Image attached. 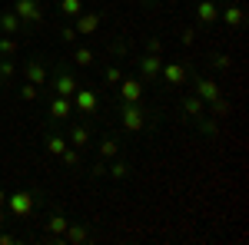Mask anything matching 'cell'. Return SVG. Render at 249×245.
I'll use <instances>...</instances> for the list:
<instances>
[{"mask_svg": "<svg viewBox=\"0 0 249 245\" xmlns=\"http://www.w3.org/2000/svg\"><path fill=\"white\" fill-rule=\"evenodd\" d=\"M150 110H143L140 103H120V126L123 132H143L150 126Z\"/></svg>", "mask_w": 249, "mask_h": 245, "instance_id": "6da1fadb", "label": "cell"}, {"mask_svg": "<svg viewBox=\"0 0 249 245\" xmlns=\"http://www.w3.org/2000/svg\"><path fill=\"white\" fill-rule=\"evenodd\" d=\"M156 80H163V86H170V90H183V86L190 83V63H183V60L166 63V60H163V66H160V76H156Z\"/></svg>", "mask_w": 249, "mask_h": 245, "instance_id": "7a4b0ae2", "label": "cell"}, {"mask_svg": "<svg viewBox=\"0 0 249 245\" xmlns=\"http://www.w3.org/2000/svg\"><path fill=\"white\" fill-rule=\"evenodd\" d=\"M47 83H50L53 96H67V99L77 93V86H80V80L70 73V66H67V63H57V70H53V76H50Z\"/></svg>", "mask_w": 249, "mask_h": 245, "instance_id": "3957f363", "label": "cell"}, {"mask_svg": "<svg viewBox=\"0 0 249 245\" xmlns=\"http://www.w3.org/2000/svg\"><path fill=\"white\" fill-rule=\"evenodd\" d=\"M7 212L10 215H17V219H27V215H34V206H37V192H27V189H20L14 196H7Z\"/></svg>", "mask_w": 249, "mask_h": 245, "instance_id": "277c9868", "label": "cell"}, {"mask_svg": "<svg viewBox=\"0 0 249 245\" xmlns=\"http://www.w3.org/2000/svg\"><path fill=\"white\" fill-rule=\"evenodd\" d=\"M14 14L23 27H40L43 23V3L40 0H14Z\"/></svg>", "mask_w": 249, "mask_h": 245, "instance_id": "5b68a950", "label": "cell"}, {"mask_svg": "<svg viewBox=\"0 0 249 245\" xmlns=\"http://www.w3.org/2000/svg\"><path fill=\"white\" fill-rule=\"evenodd\" d=\"M70 103H73V113L77 116L90 119V116L96 113V106H100V96H96V90H83V86H77V93L70 96Z\"/></svg>", "mask_w": 249, "mask_h": 245, "instance_id": "8992f818", "label": "cell"}, {"mask_svg": "<svg viewBox=\"0 0 249 245\" xmlns=\"http://www.w3.org/2000/svg\"><path fill=\"white\" fill-rule=\"evenodd\" d=\"M67 143H70V146H77V149H87V146H93V126H90V123L80 116V123H70Z\"/></svg>", "mask_w": 249, "mask_h": 245, "instance_id": "52a82bcc", "label": "cell"}, {"mask_svg": "<svg viewBox=\"0 0 249 245\" xmlns=\"http://www.w3.org/2000/svg\"><path fill=\"white\" fill-rule=\"evenodd\" d=\"M190 80H193V93L199 96L203 103H210V99H216V96L223 93V90H219V83L210 80V76H203V73H193V70H190Z\"/></svg>", "mask_w": 249, "mask_h": 245, "instance_id": "ba28073f", "label": "cell"}, {"mask_svg": "<svg viewBox=\"0 0 249 245\" xmlns=\"http://www.w3.org/2000/svg\"><path fill=\"white\" fill-rule=\"evenodd\" d=\"M100 23H103V14L100 10H80L77 17H73V30H77L80 37H90L100 30Z\"/></svg>", "mask_w": 249, "mask_h": 245, "instance_id": "9c48e42d", "label": "cell"}, {"mask_svg": "<svg viewBox=\"0 0 249 245\" xmlns=\"http://www.w3.org/2000/svg\"><path fill=\"white\" fill-rule=\"evenodd\" d=\"M219 20H223L230 30H243V23H246V10L239 7V0L219 3Z\"/></svg>", "mask_w": 249, "mask_h": 245, "instance_id": "30bf717a", "label": "cell"}, {"mask_svg": "<svg viewBox=\"0 0 249 245\" xmlns=\"http://www.w3.org/2000/svg\"><path fill=\"white\" fill-rule=\"evenodd\" d=\"M23 76H27V83H34V86H47L50 70H47V63H43L40 57H34V60L23 63Z\"/></svg>", "mask_w": 249, "mask_h": 245, "instance_id": "8fae6325", "label": "cell"}, {"mask_svg": "<svg viewBox=\"0 0 249 245\" xmlns=\"http://www.w3.org/2000/svg\"><path fill=\"white\" fill-rule=\"evenodd\" d=\"M179 113H183L186 123H196L199 116H206V103H203L196 93H186L183 99H179Z\"/></svg>", "mask_w": 249, "mask_h": 245, "instance_id": "7c38bea8", "label": "cell"}, {"mask_svg": "<svg viewBox=\"0 0 249 245\" xmlns=\"http://www.w3.org/2000/svg\"><path fill=\"white\" fill-rule=\"evenodd\" d=\"M93 239V226L90 222H70L67 226V232L60 235V242H70V245H83Z\"/></svg>", "mask_w": 249, "mask_h": 245, "instance_id": "4fadbf2b", "label": "cell"}, {"mask_svg": "<svg viewBox=\"0 0 249 245\" xmlns=\"http://www.w3.org/2000/svg\"><path fill=\"white\" fill-rule=\"evenodd\" d=\"M116 86H120V103H140L143 99V80H136V76H123Z\"/></svg>", "mask_w": 249, "mask_h": 245, "instance_id": "5bb4252c", "label": "cell"}, {"mask_svg": "<svg viewBox=\"0 0 249 245\" xmlns=\"http://www.w3.org/2000/svg\"><path fill=\"white\" fill-rule=\"evenodd\" d=\"M136 66H140V80H143V83H153L156 76H160V66H163V57H160V53H143Z\"/></svg>", "mask_w": 249, "mask_h": 245, "instance_id": "9a60e30c", "label": "cell"}, {"mask_svg": "<svg viewBox=\"0 0 249 245\" xmlns=\"http://www.w3.org/2000/svg\"><path fill=\"white\" fill-rule=\"evenodd\" d=\"M47 113H50V119H53V123H67V119L73 116V103H70L67 96H50Z\"/></svg>", "mask_w": 249, "mask_h": 245, "instance_id": "2e32d148", "label": "cell"}, {"mask_svg": "<svg viewBox=\"0 0 249 245\" xmlns=\"http://www.w3.org/2000/svg\"><path fill=\"white\" fill-rule=\"evenodd\" d=\"M219 20V3L216 0H199L196 3V27H213Z\"/></svg>", "mask_w": 249, "mask_h": 245, "instance_id": "e0dca14e", "label": "cell"}, {"mask_svg": "<svg viewBox=\"0 0 249 245\" xmlns=\"http://www.w3.org/2000/svg\"><path fill=\"white\" fill-rule=\"evenodd\" d=\"M67 226H70V219H67L63 212H50V215L43 219V232H47L50 239H57V242H60V235L67 232Z\"/></svg>", "mask_w": 249, "mask_h": 245, "instance_id": "ac0fdd59", "label": "cell"}, {"mask_svg": "<svg viewBox=\"0 0 249 245\" xmlns=\"http://www.w3.org/2000/svg\"><path fill=\"white\" fill-rule=\"evenodd\" d=\"M116 156H120V139H116L113 132H107V136L96 143V159H107V163H110Z\"/></svg>", "mask_w": 249, "mask_h": 245, "instance_id": "d6986e66", "label": "cell"}, {"mask_svg": "<svg viewBox=\"0 0 249 245\" xmlns=\"http://www.w3.org/2000/svg\"><path fill=\"white\" fill-rule=\"evenodd\" d=\"M130 172H133V166H130L126 159H110V163H107V179H113V182L130 179Z\"/></svg>", "mask_w": 249, "mask_h": 245, "instance_id": "ffe728a7", "label": "cell"}, {"mask_svg": "<svg viewBox=\"0 0 249 245\" xmlns=\"http://www.w3.org/2000/svg\"><path fill=\"white\" fill-rule=\"evenodd\" d=\"M20 27H23V23H20V17L14 14V7H10V10H0V33H7V37H17Z\"/></svg>", "mask_w": 249, "mask_h": 245, "instance_id": "44dd1931", "label": "cell"}, {"mask_svg": "<svg viewBox=\"0 0 249 245\" xmlns=\"http://www.w3.org/2000/svg\"><path fill=\"white\" fill-rule=\"evenodd\" d=\"M43 146H47V152H50V156H60V152L67 149V146H70V143H67V136H63V132H47V136H43Z\"/></svg>", "mask_w": 249, "mask_h": 245, "instance_id": "7402d4cb", "label": "cell"}, {"mask_svg": "<svg viewBox=\"0 0 249 245\" xmlns=\"http://www.w3.org/2000/svg\"><path fill=\"white\" fill-rule=\"evenodd\" d=\"M193 126H196V132H199V136H206V139H216V136H219V126H216V119H213L210 113L199 116Z\"/></svg>", "mask_w": 249, "mask_h": 245, "instance_id": "603a6c76", "label": "cell"}, {"mask_svg": "<svg viewBox=\"0 0 249 245\" xmlns=\"http://www.w3.org/2000/svg\"><path fill=\"white\" fill-rule=\"evenodd\" d=\"M70 60H73L77 66H93V63H96V50H93V47H77Z\"/></svg>", "mask_w": 249, "mask_h": 245, "instance_id": "cb8c5ba5", "label": "cell"}, {"mask_svg": "<svg viewBox=\"0 0 249 245\" xmlns=\"http://www.w3.org/2000/svg\"><path fill=\"white\" fill-rule=\"evenodd\" d=\"M206 113H210L213 119H219V116H226V113H230V99H226V96L219 93L216 99H210V103H206Z\"/></svg>", "mask_w": 249, "mask_h": 245, "instance_id": "d4e9b609", "label": "cell"}, {"mask_svg": "<svg viewBox=\"0 0 249 245\" xmlns=\"http://www.w3.org/2000/svg\"><path fill=\"white\" fill-rule=\"evenodd\" d=\"M206 63H210L213 70H219V73H226L232 66V57L230 53H206Z\"/></svg>", "mask_w": 249, "mask_h": 245, "instance_id": "484cf974", "label": "cell"}, {"mask_svg": "<svg viewBox=\"0 0 249 245\" xmlns=\"http://www.w3.org/2000/svg\"><path fill=\"white\" fill-rule=\"evenodd\" d=\"M120 80H123V66H120V63H107V66H103V83H107V86H116Z\"/></svg>", "mask_w": 249, "mask_h": 245, "instance_id": "4316f807", "label": "cell"}, {"mask_svg": "<svg viewBox=\"0 0 249 245\" xmlns=\"http://www.w3.org/2000/svg\"><path fill=\"white\" fill-rule=\"evenodd\" d=\"M57 10H60V14H63L67 20H73V17L80 14V10H83V0H60V3H57Z\"/></svg>", "mask_w": 249, "mask_h": 245, "instance_id": "83f0119b", "label": "cell"}, {"mask_svg": "<svg viewBox=\"0 0 249 245\" xmlns=\"http://www.w3.org/2000/svg\"><path fill=\"white\" fill-rule=\"evenodd\" d=\"M60 159H63V166H67V169H77L80 163H83V159H80V149H77V146H67V149L60 152Z\"/></svg>", "mask_w": 249, "mask_h": 245, "instance_id": "f1b7e54d", "label": "cell"}, {"mask_svg": "<svg viewBox=\"0 0 249 245\" xmlns=\"http://www.w3.org/2000/svg\"><path fill=\"white\" fill-rule=\"evenodd\" d=\"M17 50H20L17 37H7V33H3V37H0V57H14V53H17Z\"/></svg>", "mask_w": 249, "mask_h": 245, "instance_id": "f546056e", "label": "cell"}, {"mask_svg": "<svg viewBox=\"0 0 249 245\" xmlns=\"http://www.w3.org/2000/svg\"><path fill=\"white\" fill-rule=\"evenodd\" d=\"M20 99H23V103L40 99V86H34V83H27V80H23V86H20Z\"/></svg>", "mask_w": 249, "mask_h": 245, "instance_id": "4dcf8cb0", "label": "cell"}, {"mask_svg": "<svg viewBox=\"0 0 249 245\" xmlns=\"http://www.w3.org/2000/svg\"><path fill=\"white\" fill-rule=\"evenodd\" d=\"M110 53H113L116 60H126L130 57V43H126V40H113V43H110Z\"/></svg>", "mask_w": 249, "mask_h": 245, "instance_id": "1f68e13d", "label": "cell"}, {"mask_svg": "<svg viewBox=\"0 0 249 245\" xmlns=\"http://www.w3.org/2000/svg\"><path fill=\"white\" fill-rule=\"evenodd\" d=\"M14 73H17V70H14V60L0 57V80H14Z\"/></svg>", "mask_w": 249, "mask_h": 245, "instance_id": "d6a6232c", "label": "cell"}, {"mask_svg": "<svg viewBox=\"0 0 249 245\" xmlns=\"http://www.w3.org/2000/svg\"><path fill=\"white\" fill-rule=\"evenodd\" d=\"M60 40H63V43H77V40H80V33L73 30V23H67V27H60Z\"/></svg>", "mask_w": 249, "mask_h": 245, "instance_id": "836d02e7", "label": "cell"}, {"mask_svg": "<svg viewBox=\"0 0 249 245\" xmlns=\"http://www.w3.org/2000/svg\"><path fill=\"white\" fill-rule=\"evenodd\" d=\"M179 43H183V47H193V43H196V27H183V30H179Z\"/></svg>", "mask_w": 249, "mask_h": 245, "instance_id": "e575fe53", "label": "cell"}, {"mask_svg": "<svg viewBox=\"0 0 249 245\" xmlns=\"http://www.w3.org/2000/svg\"><path fill=\"white\" fill-rule=\"evenodd\" d=\"M93 179H107V159H93V169H90Z\"/></svg>", "mask_w": 249, "mask_h": 245, "instance_id": "d590c367", "label": "cell"}, {"mask_svg": "<svg viewBox=\"0 0 249 245\" xmlns=\"http://www.w3.org/2000/svg\"><path fill=\"white\" fill-rule=\"evenodd\" d=\"M146 53H163V40L150 37V40H146Z\"/></svg>", "mask_w": 249, "mask_h": 245, "instance_id": "8d00e7d4", "label": "cell"}, {"mask_svg": "<svg viewBox=\"0 0 249 245\" xmlns=\"http://www.w3.org/2000/svg\"><path fill=\"white\" fill-rule=\"evenodd\" d=\"M17 242V235H10V232H0V245H14Z\"/></svg>", "mask_w": 249, "mask_h": 245, "instance_id": "74e56055", "label": "cell"}, {"mask_svg": "<svg viewBox=\"0 0 249 245\" xmlns=\"http://www.w3.org/2000/svg\"><path fill=\"white\" fill-rule=\"evenodd\" d=\"M7 215H10V212H7V206H0V226H7Z\"/></svg>", "mask_w": 249, "mask_h": 245, "instance_id": "f35d334b", "label": "cell"}, {"mask_svg": "<svg viewBox=\"0 0 249 245\" xmlns=\"http://www.w3.org/2000/svg\"><path fill=\"white\" fill-rule=\"evenodd\" d=\"M140 3H143V7H156L160 0H140Z\"/></svg>", "mask_w": 249, "mask_h": 245, "instance_id": "ab89813d", "label": "cell"}, {"mask_svg": "<svg viewBox=\"0 0 249 245\" xmlns=\"http://www.w3.org/2000/svg\"><path fill=\"white\" fill-rule=\"evenodd\" d=\"M3 202H7V192H3V189H0V206H3Z\"/></svg>", "mask_w": 249, "mask_h": 245, "instance_id": "60d3db41", "label": "cell"}, {"mask_svg": "<svg viewBox=\"0 0 249 245\" xmlns=\"http://www.w3.org/2000/svg\"><path fill=\"white\" fill-rule=\"evenodd\" d=\"M216 3H230V0H216Z\"/></svg>", "mask_w": 249, "mask_h": 245, "instance_id": "b9f144b4", "label": "cell"}, {"mask_svg": "<svg viewBox=\"0 0 249 245\" xmlns=\"http://www.w3.org/2000/svg\"><path fill=\"white\" fill-rule=\"evenodd\" d=\"M0 83H3V80H0Z\"/></svg>", "mask_w": 249, "mask_h": 245, "instance_id": "7bdbcfd3", "label": "cell"}]
</instances>
